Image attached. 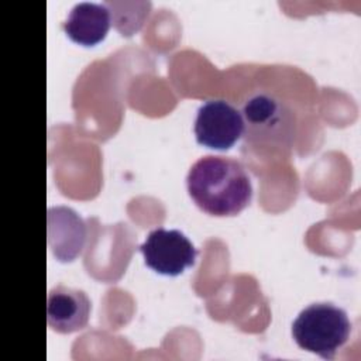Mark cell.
Segmentation results:
<instances>
[{
    "label": "cell",
    "mask_w": 361,
    "mask_h": 361,
    "mask_svg": "<svg viewBox=\"0 0 361 361\" xmlns=\"http://www.w3.org/2000/svg\"><path fill=\"white\" fill-rule=\"evenodd\" d=\"M189 196L204 213L230 217L243 212L252 199L245 168L233 158L207 155L197 159L186 176Z\"/></svg>",
    "instance_id": "obj_1"
},
{
    "label": "cell",
    "mask_w": 361,
    "mask_h": 361,
    "mask_svg": "<svg viewBox=\"0 0 361 361\" xmlns=\"http://www.w3.org/2000/svg\"><path fill=\"white\" fill-rule=\"evenodd\" d=\"M245 142L267 151H289L296 138V117L281 99L267 92L251 94L241 107Z\"/></svg>",
    "instance_id": "obj_2"
},
{
    "label": "cell",
    "mask_w": 361,
    "mask_h": 361,
    "mask_svg": "<svg viewBox=\"0 0 361 361\" xmlns=\"http://www.w3.org/2000/svg\"><path fill=\"white\" fill-rule=\"evenodd\" d=\"M347 313L331 303H313L303 309L292 324V337L306 351L333 360L350 338Z\"/></svg>",
    "instance_id": "obj_3"
},
{
    "label": "cell",
    "mask_w": 361,
    "mask_h": 361,
    "mask_svg": "<svg viewBox=\"0 0 361 361\" xmlns=\"http://www.w3.org/2000/svg\"><path fill=\"white\" fill-rule=\"evenodd\" d=\"M144 262L157 274L166 276L180 275L195 265L197 250L179 230H152L140 245Z\"/></svg>",
    "instance_id": "obj_4"
},
{
    "label": "cell",
    "mask_w": 361,
    "mask_h": 361,
    "mask_svg": "<svg viewBox=\"0 0 361 361\" xmlns=\"http://www.w3.org/2000/svg\"><path fill=\"white\" fill-rule=\"evenodd\" d=\"M240 110L226 100H207L197 109L195 135L197 144L217 151L230 149L243 135Z\"/></svg>",
    "instance_id": "obj_5"
},
{
    "label": "cell",
    "mask_w": 361,
    "mask_h": 361,
    "mask_svg": "<svg viewBox=\"0 0 361 361\" xmlns=\"http://www.w3.org/2000/svg\"><path fill=\"white\" fill-rule=\"evenodd\" d=\"M90 299L75 288L56 286L48 293L47 322L58 333L68 334L87 326L90 317Z\"/></svg>",
    "instance_id": "obj_6"
},
{
    "label": "cell",
    "mask_w": 361,
    "mask_h": 361,
    "mask_svg": "<svg viewBox=\"0 0 361 361\" xmlns=\"http://www.w3.org/2000/svg\"><path fill=\"white\" fill-rule=\"evenodd\" d=\"M86 227L83 220L69 207L48 210V245L61 262L73 261L83 250Z\"/></svg>",
    "instance_id": "obj_7"
},
{
    "label": "cell",
    "mask_w": 361,
    "mask_h": 361,
    "mask_svg": "<svg viewBox=\"0 0 361 361\" xmlns=\"http://www.w3.org/2000/svg\"><path fill=\"white\" fill-rule=\"evenodd\" d=\"M110 24V10L106 4L85 1L73 6L62 28L71 41L82 47H94L106 38Z\"/></svg>",
    "instance_id": "obj_8"
}]
</instances>
